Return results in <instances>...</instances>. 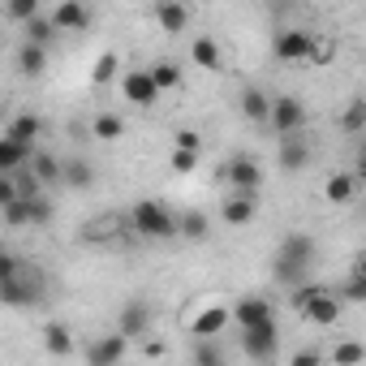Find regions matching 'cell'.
I'll list each match as a JSON object with an SVG mask.
<instances>
[{
    "label": "cell",
    "mask_w": 366,
    "mask_h": 366,
    "mask_svg": "<svg viewBox=\"0 0 366 366\" xmlns=\"http://www.w3.org/2000/svg\"><path fill=\"white\" fill-rule=\"evenodd\" d=\"M353 194H357V172H332V177H327L323 199H327L332 207H345V203H353Z\"/></svg>",
    "instance_id": "2e32d148"
},
{
    "label": "cell",
    "mask_w": 366,
    "mask_h": 366,
    "mask_svg": "<svg viewBox=\"0 0 366 366\" xmlns=\"http://www.w3.org/2000/svg\"><path fill=\"white\" fill-rule=\"evenodd\" d=\"M125 349H129V340H125L121 332H112V336H99V340L86 345V362H91V366H112V362L125 357Z\"/></svg>",
    "instance_id": "7c38bea8"
},
{
    "label": "cell",
    "mask_w": 366,
    "mask_h": 366,
    "mask_svg": "<svg viewBox=\"0 0 366 366\" xmlns=\"http://www.w3.org/2000/svg\"><path fill=\"white\" fill-rule=\"evenodd\" d=\"M35 155V142H18V138H0V172H14V168H22L26 159Z\"/></svg>",
    "instance_id": "ac0fdd59"
},
{
    "label": "cell",
    "mask_w": 366,
    "mask_h": 366,
    "mask_svg": "<svg viewBox=\"0 0 366 366\" xmlns=\"http://www.w3.org/2000/svg\"><path fill=\"white\" fill-rule=\"evenodd\" d=\"M31 168H35V177L44 181V190H48V186H61V159H56V155L35 151V155H31Z\"/></svg>",
    "instance_id": "4316f807"
},
{
    "label": "cell",
    "mask_w": 366,
    "mask_h": 366,
    "mask_svg": "<svg viewBox=\"0 0 366 366\" xmlns=\"http://www.w3.org/2000/svg\"><path fill=\"white\" fill-rule=\"evenodd\" d=\"M18 263H22V259H18L14 250H0V280H9V276L18 272Z\"/></svg>",
    "instance_id": "b9f144b4"
},
{
    "label": "cell",
    "mask_w": 366,
    "mask_h": 366,
    "mask_svg": "<svg viewBox=\"0 0 366 366\" xmlns=\"http://www.w3.org/2000/svg\"><path fill=\"white\" fill-rule=\"evenodd\" d=\"M306 164H310V142L302 138V129L297 134H280V168L285 172H297Z\"/></svg>",
    "instance_id": "9a60e30c"
},
{
    "label": "cell",
    "mask_w": 366,
    "mask_h": 366,
    "mask_svg": "<svg viewBox=\"0 0 366 366\" xmlns=\"http://www.w3.org/2000/svg\"><path fill=\"white\" fill-rule=\"evenodd\" d=\"M0 216H5L9 229H31V199H9L0 207Z\"/></svg>",
    "instance_id": "4dcf8cb0"
},
{
    "label": "cell",
    "mask_w": 366,
    "mask_h": 366,
    "mask_svg": "<svg viewBox=\"0 0 366 366\" xmlns=\"http://www.w3.org/2000/svg\"><path fill=\"white\" fill-rule=\"evenodd\" d=\"M254 212H259V199H250V194H237V190H229V194H224V207H220V216H224V224H229V229H242V224H250V220H254Z\"/></svg>",
    "instance_id": "5bb4252c"
},
{
    "label": "cell",
    "mask_w": 366,
    "mask_h": 366,
    "mask_svg": "<svg viewBox=\"0 0 366 366\" xmlns=\"http://www.w3.org/2000/svg\"><path fill=\"white\" fill-rule=\"evenodd\" d=\"M117 332H121L125 340H134V336H147V332H151V302H142V297H129V302L121 306V315H117Z\"/></svg>",
    "instance_id": "9c48e42d"
},
{
    "label": "cell",
    "mask_w": 366,
    "mask_h": 366,
    "mask_svg": "<svg viewBox=\"0 0 366 366\" xmlns=\"http://www.w3.org/2000/svg\"><path fill=\"white\" fill-rule=\"evenodd\" d=\"M177 147H186V151H203V138H199V129H177V138H172Z\"/></svg>",
    "instance_id": "60d3db41"
},
{
    "label": "cell",
    "mask_w": 366,
    "mask_h": 366,
    "mask_svg": "<svg viewBox=\"0 0 366 366\" xmlns=\"http://www.w3.org/2000/svg\"><path fill=\"white\" fill-rule=\"evenodd\" d=\"M147 74H151V82H155L159 91H172V86L181 82V69H177L172 61H155V65H151Z\"/></svg>",
    "instance_id": "836d02e7"
},
{
    "label": "cell",
    "mask_w": 366,
    "mask_h": 366,
    "mask_svg": "<svg viewBox=\"0 0 366 366\" xmlns=\"http://www.w3.org/2000/svg\"><path fill=\"white\" fill-rule=\"evenodd\" d=\"M224 327H229V310H224V306H207V310H199L194 323H190V332H194V336H207V340H212L216 332H224Z\"/></svg>",
    "instance_id": "603a6c76"
},
{
    "label": "cell",
    "mask_w": 366,
    "mask_h": 366,
    "mask_svg": "<svg viewBox=\"0 0 366 366\" xmlns=\"http://www.w3.org/2000/svg\"><path fill=\"white\" fill-rule=\"evenodd\" d=\"M177 233H181V237H190V242H203V237L212 233V220H207L203 212H186V216L177 220Z\"/></svg>",
    "instance_id": "f1b7e54d"
},
{
    "label": "cell",
    "mask_w": 366,
    "mask_h": 366,
    "mask_svg": "<svg viewBox=\"0 0 366 366\" xmlns=\"http://www.w3.org/2000/svg\"><path fill=\"white\" fill-rule=\"evenodd\" d=\"M319 362H323V357H319L315 349H306V353H297V357H293V366H319Z\"/></svg>",
    "instance_id": "ee69618b"
},
{
    "label": "cell",
    "mask_w": 366,
    "mask_h": 366,
    "mask_svg": "<svg viewBox=\"0 0 366 366\" xmlns=\"http://www.w3.org/2000/svg\"><path fill=\"white\" fill-rule=\"evenodd\" d=\"M336 297L340 302H366V272H362V263H353V272H349V280H345V289Z\"/></svg>",
    "instance_id": "d6a6232c"
},
{
    "label": "cell",
    "mask_w": 366,
    "mask_h": 366,
    "mask_svg": "<svg viewBox=\"0 0 366 366\" xmlns=\"http://www.w3.org/2000/svg\"><path fill=\"white\" fill-rule=\"evenodd\" d=\"M9 138H18V142H35L39 134H44V121L35 117V112H18L14 121H9V129H5Z\"/></svg>",
    "instance_id": "cb8c5ba5"
},
{
    "label": "cell",
    "mask_w": 366,
    "mask_h": 366,
    "mask_svg": "<svg viewBox=\"0 0 366 366\" xmlns=\"http://www.w3.org/2000/svg\"><path fill=\"white\" fill-rule=\"evenodd\" d=\"M129 229H134L138 237L168 242V237H177V216H172L164 203H155V199H142V203H134V212H129Z\"/></svg>",
    "instance_id": "3957f363"
},
{
    "label": "cell",
    "mask_w": 366,
    "mask_h": 366,
    "mask_svg": "<svg viewBox=\"0 0 366 366\" xmlns=\"http://www.w3.org/2000/svg\"><path fill=\"white\" fill-rule=\"evenodd\" d=\"M362 357H366V349H362V345H353V340L332 349V362H336V366H349V362H362Z\"/></svg>",
    "instance_id": "ab89813d"
},
{
    "label": "cell",
    "mask_w": 366,
    "mask_h": 366,
    "mask_svg": "<svg viewBox=\"0 0 366 366\" xmlns=\"http://www.w3.org/2000/svg\"><path fill=\"white\" fill-rule=\"evenodd\" d=\"M340 125H345V134H362V125H366V99H353V104L345 108Z\"/></svg>",
    "instance_id": "e575fe53"
},
{
    "label": "cell",
    "mask_w": 366,
    "mask_h": 366,
    "mask_svg": "<svg viewBox=\"0 0 366 366\" xmlns=\"http://www.w3.org/2000/svg\"><path fill=\"white\" fill-rule=\"evenodd\" d=\"M272 52H276V61H280V65H302V61H310L315 39H310L306 31H280V35H276V44H272Z\"/></svg>",
    "instance_id": "ba28073f"
},
{
    "label": "cell",
    "mask_w": 366,
    "mask_h": 366,
    "mask_svg": "<svg viewBox=\"0 0 366 366\" xmlns=\"http://www.w3.org/2000/svg\"><path fill=\"white\" fill-rule=\"evenodd\" d=\"M91 134H95L99 142H121V138H125V121H121L117 112H99V117L91 121Z\"/></svg>",
    "instance_id": "d4e9b609"
},
{
    "label": "cell",
    "mask_w": 366,
    "mask_h": 366,
    "mask_svg": "<svg viewBox=\"0 0 366 366\" xmlns=\"http://www.w3.org/2000/svg\"><path fill=\"white\" fill-rule=\"evenodd\" d=\"M5 14H9V22H26L39 14V0H5Z\"/></svg>",
    "instance_id": "8d00e7d4"
},
{
    "label": "cell",
    "mask_w": 366,
    "mask_h": 366,
    "mask_svg": "<svg viewBox=\"0 0 366 366\" xmlns=\"http://www.w3.org/2000/svg\"><path fill=\"white\" fill-rule=\"evenodd\" d=\"M44 69H48V48L26 39V44H22V52H18V74H22V78H39Z\"/></svg>",
    "instance_id": "44dd1931"
},
{
    "label": "cell",
    "mask_w": 366,
    "mask_h": 366,
    "mask_svg": "<svg viewBox=\"0 0 366 366\" xmlns=\"http://www.w3.org/2000/svg\"><path fill=\"white\" fill-rule=\"evenodd\" d=\"M52 26L56 31H86L91 26V5L86 0H61L52 9Z\"/></svg>",
    "instance_id": "4fadbf2b"
},
{
    "label": "cell",
    "mask_w": 366,
    "mask_h": 366,
    "mask_svg": "<svg viewBox=\"0 0 366 366\" xmlns=\"http://www.w3.org/2000/svg\"><path fill=\"white\" fill-rule=\"evenodd\" d=\"M22 31H26V39H31V44H44V48L56 39V26H52V18H44V14L26 18V22H22Z\"/></svg>",
    "instance_id": "f546056e"
},
{
    "label": "cell",
    "mask_w": 366,
    "mask_h": 366,
    "mask_svg": "<svg viewBox=\"0 0 366 366\" xmlns=\"http://www.w3.org/2000/svg\"><path fill=\"white\" fill-rule=\"evenodd\" d=\"M340 297L332 293V289H319L302 310H297V319H306V323H315V327H332V323H340Z\"/></svg>",
    "instance_id": "52a82bcc"
},
{
    "label": "cell",
    "mask_w": 366,
    "mask_h": 366,
    "mask_svg": "<svg viewBox=\"0 0 366 366\" xmlns=\"http://www.w3.org/2000/svg\"><path fill=\"white\" fill-rule=\"evenodd\" d=\"M9 199H18V190H14V172H0V207H5Z\"/></svg>",
    "instance_id": "7bdbcfd3"
},
{
    "label": "cell",
    "mask_w": 366,
    "mask_h": 366,
    "mask_svg": "<svg viewBox=\"0 0 366 366\" xmlns=\"http://www.w3.org/2000/svg\"><path fill=\"white\" fill-rule=\"evenodd\" d=\"M147 357H164V345L159 340H147Z\"/></svg>",
    "instance_id": "f6af8a7d"
},
{
    "label": "cell",
    "mask_w": 366,
    "mask_h": 366,
    "mask_svg": "<svg viewBox=\"0 0 366 366\" xmlns=\"http://www.w3.org/2000/svg\"><path fill=\"white\" fill-rule=\"evenodd\" d=\"M52 216H56V207L48 203V194H35V199H31V229H39V224H48Z\"/></svg>",
    "instance_id": "74e56055"
},
{
    "label": "cell",
    "mask_w": 366,
    "mask_h": 366,
    "mask_svg": "<svg viewBox=\"0 0 366 366\" xmlns=\"http://www.w3.org/2000/svg\"><path fill=\"white\" fill-rule=\"evenodd\" d=\"M14 190H18V199H35V194H44V181L35 177L31 159H26L22 168H14Z\"/></svg>",
    "instance_id": "83f0119b"
},
{
    "label": "cell",
    "mask_w": 366,
    "mask_h": 366,
    "mask_svg": "<svg viewBox=\"0 0 366 366\" xmlns=\"http://www.w3.org/2000/svg\"><path fill=\"white\" fill-rule=\"evenodd\" d=\"M44 349L56 353V357H69V353H74V336H69V327H65V323H48V327H44Z\"/></svg>",
    "instance_id": "484cf974"
},
{
    "label": "cell",
    "mask_w": 366,
    "mask_h": 366,
    "mask_svg": "<svg viewBox=\"0 0 366 366\" xmlns=\"http://www.w3.org/2000/svg\"><path fill=\"white\" fill-rule=\"evenodd\" d=\"M220 181H224L229 190H237V194L259 199V190H263V168H259L250 155H233V159L220 168Z\"/></svg>",
    "instance_id": "277c9868"
},
{
    "label": "cell",
    "mask_w": 366,
    "mask_h": 366,
    "mask_svg": "<svg viewBox=\"0 0 366 366\" xmlns=\"http://www.w3.org/2000/svg\"><path fill=\"white\" fill-rule=\"evenodd\" d=\"M242 353L250 362H272L280 353V332H276V319L267 323H254V327H242Z\"/></svg>",
    "instance_id": "5b68a950"
},
{
    "label": "cell",
    "mask_w": 366,
    "mask_h": 366,
    "mask_svg": "<svg viewBox=\"0 0 366 366\" xmlns=\"http://www.w3.org/2000/svg\"><path fill=\"white\" fill-rule=\"evenodd\" d=\"M121 91H125V99H129L134 108H151V104L159 99V86L151 82L147 69H125V74H121Z\"/></svg>",
    "instance_id": "30bf717a"
},
{
    "label": "cell",
    "mask_w": 366,
    "mask_h": 366,
    "mask_svg": "<svg viewBox=\"0 0 366 366\" xmlns=\"http://www.w3.org/2000/svg\"><path fill=\"white\" fill-rule=\"evenodd\" d=\"M310 267H315V237L310 233H289L280 242V250H276V263H272L276 285L293 289V285H302L310 276Z\"/></svg>",
    "instance_id": "6da1fadb"
},
{
    "label": "cell",
    "mask_w": 366,
    "mask_h": 366,
    "mask_svg": "<svg viewBox=\"0 0 366 366\" xmlns=\"http://www.w3.org/2000/svg\"><path fill=\"white\" fill-rule=\"evenodd\" d=\"M44 293H48V276H44V267L31 263V259H22L9 280H0V306H9V310L39 306Z\"/></svg>",
    "instance_id": "7a4b0ae2"
},
{
    "label": "cell",
    "mask_w": 366,
    "mask_h": 366,
    "mask_svg": "<svg viewBox=\"0 0 366 366\" xmlns=\"http://www.w3.org/2000/svg\"><path fill=\"white\" fill-rule=\"evenodd\" d=\"M199 155H203V151H186V147H172V168H177V172H194V168H199Z\"/></svg>",
    "instance_id": "f35d334b"
},
{
    "label": "cell",
    "mask_w": 366,
    "mask_h": 366,
    "mask_svg": "<svg viewBox=\"0 0 366 366\" xmlns=\"http://www.w3.org/2000/svg\"><path fill=\"white\" fill-rule=\"evenodd\" d=\"M117 74H121V56H117V52H104V56L95 61V69H91V82H95V86H108Z\"/></svg>",
    "instance_id": "1f68e13d"
},
{
    "label": "cell",
    "mask_w": 366,
    "mask_h": 366,
    "mask_svg": "<svg viewBox=\"0 0 366 366\" xmlns=\"http://www.w3.org/2000/svg\"><path fill=\"white\" fill-rule=\"evenodd\" d=\"M194 340H199V345H194L190 353H194L199 366H220V362H224V353H220L216 345H207V336H194Z\"/></svg>",
    "instance_id": "d590c367"
},
{
    "label": "cell",
    "mask_w": 366,
    "mask_h": 366,
    "mask_svg": "<svg viewBox=\"0 0 366 366\" xmlns=\"http://www.w3.org/2000/svg\"><path fill=\"white\" fill-rule=\"evenodd\" d=\"M61 186H69V190L95 186V168L86 159H61Z\"/></svg>",
    "instance_id": "d6986e66"
},
{
    "label": "cell",
    "mask_w": 366,
    "mask_h": 366,
    "mask_svg": "<svg viewBox=\"0 0 366 366\" xmlns=\"http://www.w3.org/2000/svg\"><path fill=\"white\" fill-rule=\"evenodd\" d=\"M155 22L164 26V35H181L186 22H190V9L181 5V0H159V5H155Z\"/></svg>",
    "instance_id": "e0dca14e"
},
{
    "label": "cell",
    "mask_w": 366,
    "mask_h": 366,
    "mask_svg": "<svg viewBox=\"0 0 366 366\" xmlns=\"http://www.w3.org/2000/svg\"><path fill=\"white\" fill-rule=\"evenodd\" d=\"M242 112H246V121H254L259 129H267V112H272V99H267L259 86H246V91H242Z\"/></svg>",
    "instance_id": "7402d4cb"
},
{
    "label": "cell",
    "mask_w": 366,
    "mask_h": 366,
    "mask_svg": "<svg viewBox=\"0 0 366 366\" xmlns=\"http://www.w3.org/2000/svg\"><path fill=\"white\" fill-rule=\"evenodd\" d=\"M190 56H194V65H199V69H207V74H220V69H224L220 44H216V39H207V35H199V39H194Z\"/></svg>",
    "instance_id": "ffe728a7"
},
{
    "label": "cell",
    "mask_w": 366,
    "mask_h": 366,
    "mask_svg": "<svg viewBox=\"0 0 366 366\" xmlns=\"http://www.w3.org/2000/svg\"><path fill=\"white\" fill-rule=\"evenodd\" d=\"M302 125H306V104H302L297 95H280V99H272L267 129H276V134H297Z\"/></svg>",
    "instance_id": "8992f818"
},
{
    "label": "cell",
    "mask_w": 366,
    "mask_h": 366,
    "mask_svg": "<svg viewBox=\"0 0 366 366\" xmlns=\"http://www.w3.org/2000/svg\"><path fill=\"white\" fill-rule=\"evenodd\" d=\"M229 319H233L237 327H254V323H267V319H276V310H272V302H267V297L250 293V297H242V302L229 310Z\"/></svg>",
    "instance_id": "8fae6325"
}]
</instances>
